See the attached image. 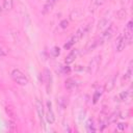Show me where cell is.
Here are the masks:
<instances>
[{
    "mask_svg": "<svg viewBox=\"0 0 133 133\" xmlns=\"http://www.w3.org/2000/svg\"><path fill=\"white\" fill-rule=\"evenodd\" d=\"M87 26H83V27H80L76 32H75V34L63 45V48L65 49V50H69L70 48H72V46L73 45H75L76 43H78L80 39H81V37L84 35V33L87 31Z\"/></svg>",
    "mask_w": 133,
    "mask_h": 133,
    "instance_id": "6da1fadb",
    "label": "cell"
},
{
    "mask_svg": "<svg viewBox=\"0 0 133 133\" xmlns=\"http://www.w3.org/2000/svg\"><path fill=\"white\" fill-rule=\"evenodd\" d=\"M10 77H11V79H12L16 83H18L19 85H27L28 82H29L27 76H26L22 71H20L19 69H14V70L10 72Z\"/></svg>",
    "mask_w": 133,
    "mask_h": 133,
    "instance_id": "7a4b0ae2",
    "label": "cell"
},
{
    "mask_svg": "<svg viewBox=\"0 0 133 133\" xmlns=\"http://www.w3.org/2000/svg\"><path fill=\"white\" fill-rule=\"evenodd\" d=\"M35 108H36V112L39 118V123L41 126L43 127L44 130H46V125H45V111H44V105L42 103L41 100H36L35 101Z\"/></svg>",
    "mask_w": 133,
    "mask_h": 133,
    "instance_id": "3957f363",
    "label": "cell"
},
{
    "mask_svg": "<svg viewBox=\"0 0 133 133\" xmlns=\"http://www.w3.org/2000/svg\"><path fill=\"white\" fill-rule=\"evenodd\" d=\"M100 61H101V56L98 55V56H95L88 63L87 65V73L88 74H95L98 69H99V65H100Z\"/></svg>",
    "mask_w": 133,
    "mask_h": 133,
    "instance_id": "277c9868",
    "label": "cell"
},
{
    "mask_svg": "<svg viewBox=\"0 0 133 133\" xmlns=\"http://www.w3.org/2000/svg\"><path fill=\"white\" fill-rule=\"evenodd\" d=\"M46 106H47V111L45 113V117H46L48 123L53 124L55 122V115H54V112H53V109H52V103L50 101H47Z\"/></svg>",
    "mask_w": 133,
    "mask_h": 133,
    "instance_id": "5b68a950",
    "label": "cell"
},
{
    "mask_svg": "<svg viewBox=\"0 0 133 133\" xmlns=\"http://www.w3.org/2000/svg\"><path fill=\"white\" fill-rule=\"evenodd\" d=\"M128 44H129V43H128L126 36L124 35V33L119 34L118 37H117V39H116V45H115L116 51H117V52H122V51L127 47Z\"/></svg>",
    "mask_w": 133,
    "mask_h": 133,
    "instance_id": "8992f818",
    "label": "cell"
},
{
    "mask_svg": "<svg viewBox=\"0 0 133 133\" xmlns=\"http://www.w3.org/2000/svg\"><path fill=\"white\" fill-rule=\"evenodd\" d=\"M124 35L126 36L128 43L130 44L131 43V39H132V33H133V22L132 21H129L128 24L126 25L125 29H124Z\"/></svg>",
    "mask_w": 133,
    "mask_h": 133,
    "instance_id": "52a82bcc",
    "label": "cell"
},
{
    "mask_svg": "<svg viewBox=\"0 0 133 133\" xmlns=\"http://www.w3.org/2000/svg\"><path fill=\"white\" fill-rule=\"evenodd\" d=\"M44 81L46 83V90L49 94L51 90V85H52V75L49 70H45L44 72Z\"/></svg>",
    "mask_w": 133,
    "mask_h": 133,
    "instance_id": "ba28073f",
    "label": "cell"
},
{
    "mask_svg": "<svg viewBox=\"0 0 133 133\" xmlns=\"http://www.w3.org/2000/svg\"><path fill=\"white\" fill-rule=\"evenodd\" d=\"M78 54H79V50H78V49H73V50L66 55V57H65V59H64V62H65L66 64H70V63L74 62L75 59L77 58Z\"/></svg>",
    "mask_w": 133,
    "mask_h": 133,
    "instance_id": "9c48e42d",
    "label": "cell"
},
{
    "mask_svg": "<svg viewBox=\"0 0 133 133\" xmlns=\"http://www.w3.org/2000/svg\"><path fill=\"white\" fill-rule=\"evenodd\" d=\"M113 33H114V27H113V25H110V26L102 33L100 41H107V39H109V38L113 35Z\"/></svg>",
    "mask_w": 133,
    "mask_h": 133,
    "instance_id": "30bf717a",
    "label": "cell"
},
{
    "mask_svg": "<svg viewBox=\"0 0 133 133\" xmlns=\"http://www.w3.org/2000/svg\"><path fill=\"white\" fill-rule=\"evenodd\" d=\"M106 2V0H91L90 5H89V10L91 12L96 11L100 6H102L104 3Z\"/></svg>",
    "mask_w": 133,
    "mask_h": 133,
    "instance_id": "8fae6325",
    "label": "cell"
},
{
    "mask_svg": "<svg viewBox=\"0 0 133 133\" xmlns=\"http://www.w3.org/2000/svg\"><path fill=\"white\" fill-rule=\"evenodd\" d=\"M115 81H116V75H114V76H112L111 78H109L108 81H107L106 84H105V87H104L105 90H106V91L112 90L113 87H114V85H115Z\"/></svg>",
    "mask_w": 133,
    "mask_h": 133,
    "instance_id": "7c38bea8",
    "label": "cell"
},
{
    "mask_svg": "<svg viewBox=\"0 0 133 133\" xmlns=\"http://www.w3.org/2000/svg\"><path fill=\"white\" fill-rule=\"evenodd\" d=\"M64 83H65V84H64V85H65V88L69 89V90H72V89H74V88H76V87L78 86V83L76 82V80H74V79H72V78L66 79Z\"/></svg>",
    "mask_w": 133,
    "mask_h": 133,
    "instance_id": "4fadbf2b",
    "label": "cell"
},
{
    "mask_svg": "<svg viewBox=\"0 0 133 133\" xmlns=\"http://www.w3.org/2000/svg\"><path fill=\"white\" fill-rule=\"evenodd\" d=\"M12 7H14V0H3V4H2L3 10L9 11V10H11Z\"/></svg>",
    "mask_w": 133,
    "mask_h": 133,
    "instance_id": "5bb4252c",
    "label": "cell"
},
{
    "mask_svg": "<svg viewBox=\"0 0 133 133\" xmlns=\"http://www.w3.org/2000/svg\"><path fill=\"white\" fill-rule=\"evenodd\" d=\"M118 117H119V112H117V111L112 112V113L107 117V123H108V125H109V124L116 123V121H117Z\"/></svg>",
    "mask_w": 133,
    "mask_h": 133,
    "instance_id": "9a60e30c",
    "label": "cell"
},
{
    "mask_svg": "<svg viewBox=\"0 0 133 133\" xmlns=\"http://www.w3.org/2000/svg\"><path fill=\"white\" fill-rule=\"evenodd\" d=\"M85 129L87 132H95L96 131V127L94 125V121L91 118H88L85 123Z\"/></svg>",
    "mask_w": 133,
    "mask_h": 133,
    "instance_id": "2e32d148",
    "label": "cell"
},
{
    "mask_svg": "<svg viewBox=\"0 0 133 133\" xmlns=\"http://www.w3.org/2000/svg\"><path fill=\"white\" fill-rule=\"evenodd\" d=\"M5 111L6 113L8 114V116H10L12 119H15L17 117V114H16V111H15V108L10 105H6L5 106Z\"/></svg>",
    "mask_w": 133,
    "mask_h": 133,
    "instance_id": "e0dca14e",
    "label": "cell"
},
{
    "mask_svg": "<svg viewBox=\"0 0 133 133\" xmlns=\"http://www.w3.org/2000/svg\"><path fill=\"white\" fill-rule=\"evenodd\" d=\"M102 94H103L102 88H101V89H97V90L95 91V94H94V96H92V103H94V104H96V103L99 101V99L101 98Z\"/></svg>",
    "mask_w": 133,
    "mask_h": 133,
    "instance_id": "ac0fdd59",
    "label": "cell"
},
{
    "mask_svg": "<svg viewBox=\"0 0 133 133\" xmlns=\"http://www.w3.org/2000/svg\"><path fill=\"white\" fill-rule=\"evenodd\" d=\"M131 76H132V61H130V63H129V66H128V70H127V72L124 76V79L129 80L131 78Z\"/></svg>",
    "mask_w": 133,
    "mask_h": 133,
    "instance_id": "d6986e66",
    "label": "cell"
},
{
    "mask_svg": "<svg viewBox=\"0 0 133 133\" xmlns=\"http://www.w3.org/2000/svg\"><path fill=\"white\" fill-rule=\"evenodd\" d=\"M7 128H8V130H9L10 132H16V131H17V125H16V123H15L14 121H8V123H7Z\"/></svg>",
    "mask_w": 133,
    "mask_h": 133,
    "instance_id": "ffe728a7",
    "label": "cell"
},
{
    "mask_svg": "<svg viewBox=\"0 0 133 133\" xmlns=\"http://www.w3.org/2000/svg\"><path fill=\"white\" fill-rule=\"evenodd\" d=\"M53 6H54V4H52V3H50V2H48L47 1V3L45 4V6H44V9H43V12L44 14H47V12H50L51 10H52V8H53Z\"/></svg>",
    "mask_w": 133,
    "mask_h": 133,
    "instance_id": "44dd1931",
    "label": "cell"
},
{
    "mask_svg": "<svg viewBox=\"0 0 133 133\" xmlns=\"http://www.w3.org/2000/svg\"><path fill=\"white\" fill-rule=\"evenodd\" d=\"M8 54V50L7 48L0 42V56H6Z\"/></svg>",
    "mask_w": 133,
    "mask_h": 133,
    "instance_id": "7402d4cb",
    "label": "cell"
},
{
    "mask_svg": "<svg viewBox=\"0 0 133 133\" xmlns=\"http://www.w3.org/2000/svg\"><path fill=\"white\" fill-rule=\"evenodd\" d=\"M128 95H129V92H128L127 90H124V91L119 92V94H118V96H117V99H118V101H125V100L127 99Z\"/></svg>",
    "mask_w": 133,
    "mask_h": 133,
    "instance_id": "603a6c76",
    "label": "cell"
},
{
    "mask_svg": "<svg viewBox=\"0 0 133 133\" xmlns=\"http://www.w3.org/2000/svg\"><path fill=\"white\" fill-rule=\"evenodd\" d=\"M50 52H51V55H52L53 57H57V56L59 55V53H60V49H59L58 47H53Z\"/></svg>",
    "mask_w": 133,
    "mask_h": 133,
    "instance_id": "cb8c5ba5",
    "label": "cell"
},
{
    "mask_svg": "<svg viewBox=\"0 0 133 133\" xmlns=\"http://www.w3.org/2000/svg\"><path fill=\"white\" fill-rule=\"evenodd\" d=\"M126 128H127V124H125V123H118L117 124V129L119 131H124Z\"/></svg>",
    "mask_w": 133,
    "mask_h": 133,
    "instance_id": "d4e9b609",
    "label": "cell"
},
{
    "mask_svg": "<svg viewBox=\"0 0 133 133\" xmlns=\"http://www.w3.org/2000/svg\"><path fill=\"white\" fill-rule=\"evenodd\" d=\"M68 24H69L68 21H66V20H63V21L60 22V27H61V28H66V27H68Z\"/></svg>",
    "mask_w": 133,
    "mask_h": 133,
    "instance_id": "484cf974",
    "label": "cell"
},
{
    "mask_svg": "<svg viewBox=\"0 0 133 133\" xmlns=\"http://www.w3.org/2000/svg\"><path fill=\"white\" fill-rule=\"evenodd\" d=\"M56 1H57V0H48V2H50V3H52V4H55Z\"/></svg>",
    "mask_w": 133,
    "mask_h": 133,
    "instance_id": "4316f807",
    "label": "cell"
},
{
    "mask_svg": "<svg viewBox=\"0 0 133 133\" xmlns=\"http://www.w3.org/2000/svg\"><path fill=\"white\" fill-rule=\"evenodd\" d=\"M2 10H3V9H2V6L0 5V14H1V11H2Z\"/></svg>",
    "mask_w": 133,
    "mask_h": 133,
    "instance_id": "83f0119b",
    "label": "cell"
}]
</instances>
